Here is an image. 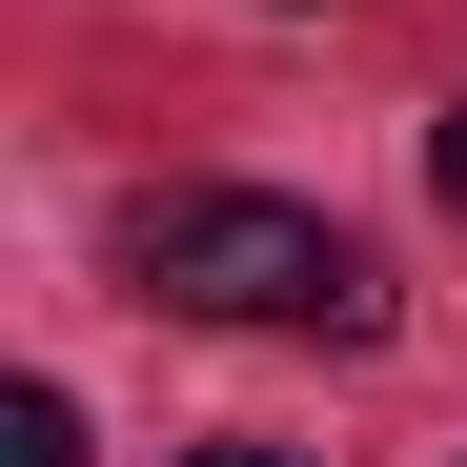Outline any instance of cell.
<instances>
[{
  "instance_id": "obj_1",
  "label": "cell",
  "mask_w": 467,
  "mask_h": 467,
  "mask_svg": "<svg viewBox=\"0 0 467 467\" xmlns=\"http://www.w3.org/2000/svg\"><path fill=\"white\" fill-rule=\"evenodd\" d=\"M122 265L183 305V326H305V346H366L386 326V265L346 244L326 203H244V183H183L122 223Z\"/></svg>"
},
{
  "instance_id": "obj_2",
  "label": "cell",
  "mask_w": 467,
  "mask_h": 467,
  "mask_svg": "<svg viewBox=\"0 0 467 467\" xmlns=\"http://www.w3.org/2000/svg\"><path fill=\"white\" fill-rule=\"evenodd\" d=\"M0 467H82V407H61V386H21V407H0Z\"/></svg>"
},
{
  "instance_id": "obj_3",
  "label": "cell",
  "mask_w": 467,
  "mask_h": 467,
  "mask_svg": "<svg viewBox=\"0 0 467 467\" xmlns=\"http://www.w3.org/2000/svg\"><path fill=\"white\" fill-rule=\"evenodd\" d=\"M427 183H447V203H467V102H447V122H427Z\"/></svg>"
},
{
  "instance_id": "obj_4",
  "label": "cell",
  "mask_w": 467,
  "mask_h": 467,
  "mask_svg": "<svg viewBox=\"0 0 467 467\" xmlns=\"http://www.w3.org/2000/svg\"><path fill=\"white\" fill-rule=\"evenodd\" d=\"M183 467H305V447H183Z\"/></svg>"
}]
</instances>
